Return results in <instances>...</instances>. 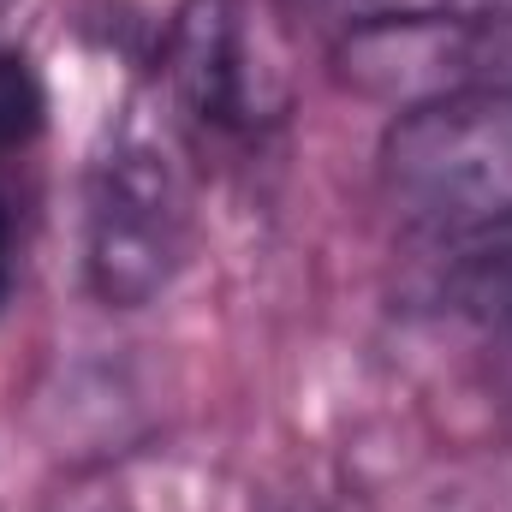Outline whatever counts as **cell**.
<instances>
[{"label":"cell","mask_w":512,"mask_h":512,"mask_svg":"<svg viewBox=\"0 0 512 512\" xmlns=\"http://www.w3.org/2000/svg\"><path fill=\"white\" fill-rule=\"evenodd\" d=\"M387 197L447 239L512 233V90L399 114L382 149Z\"/></svg>","instance_id":"cell-1"},{"label":"cell","mask_w":512,"mask_h":512,"mask_svg":"<svg viewBox=\"0 0 512 512\" xmlns=\"http://www.w3.org/2000/svg\"><path fill=\"white\" fill-rule=\"evenodd\" d=\"M334 66L358 96L399 114L512 90V0L364 18L334 48Z\"/></svg>","instance_id":"cell-2"},{"label":"cell","mask_w":512,"mask_h":512,"mask_svg":"<svg viewBox=\"0 0 512 512\" xmlns=\"http://www.w3.org/2000/svg\"><path fill=\"white\" fill-rule=\"evenodd\" d=\"M191 256V191L179 161L126 131L90 173V215H84V268L102 304L137 310L155 304Z\"/></svg>","instance_id":"cell-3"},{"label":"cell","mask_w":512,"mask_h":512,"mask_svg":"<svg viewBox=\"0 0 512 512\" xmlns=\"http://www.w3.org/2000/svg\"><path fill=\"white\" fill-rule=\"evenodd\" d=\"M167 90L209 131H245L262 120V84L251 72L245 6L239 0H185L167 30Z\"/></svg>","instance_id":"cell-4"},{"label":"cell","mask_w":512,"mask_h":512,"mask_svg":"<svg viewBox=\"0 0 512 512\" xmlns=\"http://www.w3.org/2000/svg\"><path fill=\"white\" fill-rule=\"evenodd\" d=\"M48 126V84L24 48L0 42V155L30 149Z\"/></svg>","instance_id":"cell-5"},{"label":"cell","mask_w":512,"mask_h":512,"mask_svg":"<svg viewBox=\"0 0 512 512\" xmlns=\"http://www.w3.org/2000/svg\"><path fill=\"white\" fill-rule=\"evenodd\" d=\"M12 274H18V227H12V209L0 197V304L12 298Z\"/></svg>","instance_id":"cell-6"}]
</instances>
